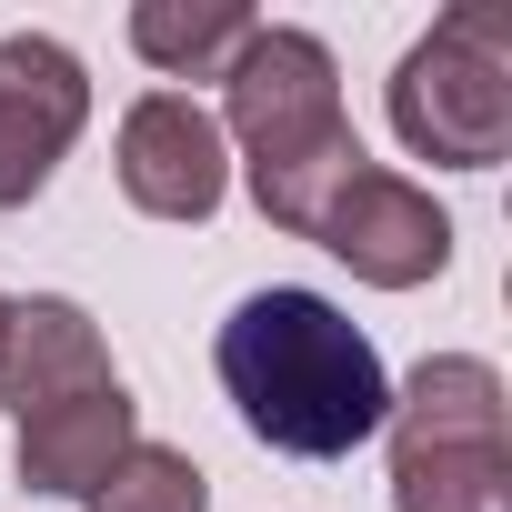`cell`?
Here are the masks:
<instances>
[{
	"mask_svg": "<svg viewBox=\"0 0 512 512\" xmlns=\"http://www.w3.org/2000/svg\"><path fill=\"white\" fill-rule=\"evenodd\" d=\"M91 121V81L51 31H11L0 41V211H21L51 191L61 151Z\"/></svg>",
	"mask_w": 512,
	"mask_h": 512,
	"instance_id": "6",
	"label": "cell"
},
{
	"mask_svg": "<svg viewBox=\"0 0 512 512\" xmlns=\"http://www.w3.org/2000/svg\"><path fill=\"white\" fill-rule=\"evenodd\" d=\"M392 512H512V432H502V372L482 352L422 362L392 412Z\"/></svg>",
	"mask_w": 512,
	"mask_h": 512,
	"instance_id": "3",
	"label": "cell"
},
{
	"mask_svg": "<svg viewBox=\"0 0 512 512\" xmlns=\"http://www.w3.org/2000/svg\"><path fill=\"white\" fill-rule=\"evenodd\" d=\"M392 131L442 171H492L512 151V11L462 0L392 71Z\"/></svg>",
	"mask_w": 512,
	"mask_h": 512,
	"instance_id": "4",
	"label": "cell"
},
{
	"mask_svg": "<svg viewBox=\"0 0 512 512\" xmlns=\"http://www.w3.org/2000/svg\"><path fill=\"white\" fill-rule=\"evenodd\" d=\"M121 191L151 221H211L231 191V141L191 91H151L121 121Z\"/></svg>",
	"mask_w": 512,
	"mask_h": 512,
	"instance_id": "7",
	"label": "cell"
},
{
	"mask_svg": "<svg viewBox=\"0 0 512 512\" xmlns=\"http://www.w3.org/2000/svg\"><path fill=\"white\" fill-rule=\"evenodd\" d=\"M0 322H11V302H0Z\"/></svg>",
	"mask_w": 512,
	"mask_h": 512,
	"instance_id": "12",
	"label": "cell"
},
{
	"mask_svg": "<svg viewBox=\"0 0 512 512\" xmlns=\"http://www.w3.org/2000/svg\"><path fill=\"white\" fill-rule=\"evenodd\" d=\"M251 21L241 0H141L131 11V51L151 61V71H171V81H221L241 51H251Z\"/></svg>",
	"mask_w": 512,
	"mask_h": 512,
	"instance_id": "10",
	"label": "cell"
},
{
	"mask_svg": "<svg viewBox=\"0 0 512 512\" xmlns=\"http://www.w3.org/2000/svg\"><path fill=\"white\" fill-rule=\"evenodd\" d=\"M312 241L332 251V262H352V282H372V292H412V282H442V262H452V211H442L422 181L362 161V171L322 201Z\"/></svg>",
	"mask_w": 512,
	"mask_h": 512,
	"instance_id": "5",
	"label": "cell"
},
{
	"mask_svg": "<svg viewBox=\"0 0 512 512\" xmlns=\"http://www.w3.org/2000/svg\"><path fill=\"white\" fill-rule=\"evenodd\" d=\"M91 382H121L101 322H91L81 302H61V292L11 302V322H0V402H11V412H41V402L91 392Z\"/></svg>",
	"mask_w": 512,
	"mask_h": 512,
	"instance_id": "9",
	"label": "cell"
},
{
	"mask_svg": "<svg viewBox=\"0 0 512 512\" xmlns=\"http://www.w3.org/2000/svg\"><path fill=\"white\" fill-rule=\"evenodd\" d=\"M91 512H211V482H201L191 452H171V442H131L121 472L91 492Z\"/></svg>",
	"mask_w": 512,
	"mask_h": 512,
	"instance_id": "11",
	"label": "cell"
},
{
	"mask_svg": "<svg viewBox=\"0 0 512 512\" xmlns=\"http://www.w3.org/2000/svg\"><path fill=\"white\" fill-rule=\"evenodd\" d=\"M221 392L241 402L251 432H262L272 452H292V462H342L392 412L382 352L322 292H251L221 322Z\"/></svg>",
	"mask_w": 512,
	"mask_h": 512,
	"instance_id": "1",
	"label": "cell"
},
{
	"mask_svg": "<svg viewBox=\"0 0 512 512\" xmlns=\"http://www.w3.org/2000/svg\"><path fill=\"white\" fill-rule=\"evenodd\" d=\"M131 442H141V422H131V392H121V382L61 392V402L21 412V482H31V492H61V502H91V492L121 472Z\"/></svg>",
	"mask_w": 512,
	"mask_h": 512,
	"instance_id": "8",
	"label": "cell"
},
{
	"mask_svg": "<svg viewBox=\"0 0 512 512\" xmlns=\"http://www.w3.org/2000/svg\"><path fill=\"white\" fill-rule=\"evenodd\" d=\"M221 81H231L221 131H231L241 161H251V201H262L282 231L312 241L322 201L372 161V151L352 141V121H342V71H332V51H322L312 31H272V21H262L251 51H241Z\"/></svg>",
	"mask_w": 512,
	"mask_h": 512,
	"instance_id": "2",
	"label": "cell"
}]
</instances>
